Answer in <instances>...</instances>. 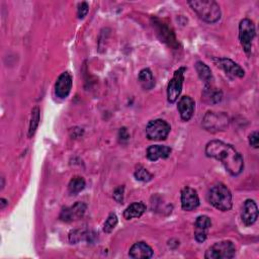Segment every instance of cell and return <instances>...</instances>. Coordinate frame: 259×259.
<instances>
[{
    "label": "cell",
    "instance_id": "16",
    "mask_svg": "<svg viewBox=\"0 0 259 259\" xmlns=\"http://www.w3.org/2000/svg\"><path fill=\"white\" fill-rule=\"evenodd\" d=\"M128 255L136 259H148L153 256V250L145 242H138L131 247Z\"/></svg>",
    "mask_w": 259,
    "mask_h": 259
},
{
    "label": "cell",
    "instance_id": "30",
    "mask_svg": "<svg viewBox=\"0 0 259 259\" xmlns=\"http://www.w3.org/2000/svg\"><path fill=\"white\" fill-rule=\"evenodd\" d=\"M6 204H8L7 200H6L5 198H1V199H0V208H1V209H3V208H4V206H5Z\"/></svg>",
    "mask_w": 259,
    "mask_h": 259
},
{
    "label": "cell",
    "instance_id": "9",
    "mask_svg": "<svg viewBox=\"0 0 259 259\" xmlns=\"http://www.w3.org/2000/svg\"><path fill=\"white\" fill-rule=\"evenodd\" d=\"M86 211V204L81 201H77L75 204L63 208L60 214V219L64 222H72L81 219Z\"/></svg>",
    "mask_w": 259,
    "mask_h": 259
},
{
    "label": "cell",
    "instance_id": "13",
    "mask_svg": "<svg viewBox=\"0 0 259 259\" xmlns=\"http://www.w3.org/2000/svg\"><path fill=\"white\" fill-rule=\"evenodd\" d=\"M217 61H218V66L221 67L227 75L231 77H238V78L244 77L245 71L231 59L220 58Z\"/></svg>",
    "mask_w": 259,
    "mask_h": 259
},
{
    "label": "cell",
    "instance_id": "19",
    "mask_svg": "<svg viewBox=\"0 0 259 259\" xmlns=\"http://www.w3.org/2000/svg\"><path fill=\"white\" fill-rule=\"evenodd\" d=\"M195 69H196V72L198 74V77L204 82L205 85H211L212 84L213 76H212L210 68L206 64L198 61V62L195 63Z\"/></svg>",
    "mask_w": 259,
    "mask_h": 259
},
{
    "label": "cell",
    "instance_id": "7",
    "mask_svg": "<svg viewBox=\"0 0 259 259\" xmlns=\"http://www.w3.org/2000/svg\"><path fill=\"white\" fill-rule=\"evenodd\" d=\"M170 125L163 119H154L148 122L146 126L147 138L154 141H162L167 138L170 133Z\"/></svg>",
    "mask_w": 259,
    "mask_h": 259
},
{
    "label": "cell",
    "instance_id": "14",
    "mask_svg": "<svg viewBox=\"0 0 259 259\" xmlns=\"http://www.w3.org/2000/svg\"><path fill=\"white\" fill-rule=\"evenodd\" d=\"M211 226V221L207 215H199L196 218L194 227V237L198 243H202L206 239V231Z\"/></svg>",
    "mask_w": 259,
    "mask_h": 259
},
{
    "label": "cell",
    "instance_id": "17",
    "mask_svg": "<svg viewBox=\"0 0 259 259\" xmlns=\"http://www.w3.org/2000/svg\"><path fill=\"white\" fill-rule=\"evenodd\" d=\"M171 148L168 146H161V145H152L147 149V157L151 161H157L158 159L162 158L165 159L170 156Z\"/></svg>",
    "mask_w": 259,
    "mask_h": 259
},
{
    "label": "cell",
    "instance_id": "3",
    "mask_svg": "<svg viewBox=\"0 0 259 259\" xmlns=\"http://www.w3.org/2000/svg\"><path fill=\"white\" fill-rule=\"evenodd\" d=\"M208 201L219 210L227 211L232 207V194L230 189L223 183L213 185L207 193Z\"/></svg>",
    "mask_w": 259,
    "mask_h": 259
},
{
    "label": "cell",
    "instance_id": "15",
    "mask_svg": "<svg viewBox=\"0 0 259 259\" xmlns=\"http://www.w3.org/2000/svg\"><path fill=\"white\" fill-rule=\"evenodd\" d=\"M194 107H195L194 100L189 96H182L179 99L178 105H177L180 116L185 121H188L192 117L194 112Z\"/></svg>",
    "mask_w": 259,
    "mask_h": 259
},
{
    "label": "cell",
    "instance_id": "1",
    "mask_svg": "<svg viewBox=\"0 0 259 259\" xmlns=\"http://www.w3.org/2000/svg\"><path fill=\"white\" fill-rule=\"evenodd\" d=\"M205 154L207 157L221 161L226 170L233 176H237L243 171V158L230 144L219 140L210 141L205 146Z\"/></svg>",
    "mask_w": 259,
    "mask_h": 259
},
{
    "label": "cell",
    "instance_id": "18",
    "mask_svg": "<svg viewBox=\"0 0 259 259\" xmlns=\"http://www.w3.org/2000/svg\"><path fill=\"white\" fill-rule=\"evenodd\" d=\"M223 94L222 91L211 85H205L203 93H202V99L204 102L209 103V104H214L218 103L222 100Z\"/></svg>",
    "mask_w": 259,
    "mask_h": 259
},
{
    "label": "cell",
    "instance_id": "26",
    "mask_svg": "<svg viewBox=\"0 0 259 259\" xmlns=\"http://www.w3.org/2000/svg\"><path fill=\"white\" fill-rule=\"evenodd\" d=\"M123 193H124V186L120 185L118 187H116L113 191V198L116 202L118 203H122L123 201Z\"/></svg>",
    "mask_w": 259,
    "mask_h": 259
},
{
    "label": "cell",
    "instance_id": "4",
    "mask_svg": "<svg viewBox=\"0 0 259 259\" xmlns=\"http://www.w3.org/2000/svg\"><path fill=\"white\" fill-rule=\"evenodd\" d=\"M236 254V248L232 241L225 240L214 243L204 254L206 259H230Z\"/></svg>",
    "mask_w": 259,
    "mask_h": 259
},
{
    "label": "cell",
    "instance_id": "5",
    "mask_svg": "<svg viewBox=\"0 0 259 259\" xmlns=\"http://www.w3.org/2000/svg\"><path fill=\"white\" fill-rule=\"evenodd\" d=\"M229 124V117L224 112L207 111L202 119L203 127L211 133L224 131Z\"/></svg>",
    "mask_w": 259,
    "mask_h": 259
},
{
    "label": "cell",
    "instance_id": "28",
    "mask_svg": "<svg viewBox=\"0 0 259 259\" xmlns=\"http://www.w3.org/2000/svg\"><path fill=\"white\" fill-rule=\"evenodd\" d=\"M249 144H250V146H252L255 149L258 148L259 139H258V132L257 131H254L253 133H251L249 135Z\"/></svg>",
    "mask_w": 259,
    "mask_h": 259
},
{
    "label": "cell",
    "instance_id": "21",
    "mask_svg": "<svg viewBox=\"0 0 259 259\" xmlns=\"http://www.w3.org/2000/svg\"><path fill=\"white\" fill-rule=\"evenodd\" d=\"M138 80L141 84V86L145 89V90H150L155 86V79L154 76L151 72L150 69L146 68L140 71L139 76H138Z\"/></svg>",
    "mask_w": 259,
    "mask_h": 259
},
{
    "label": "cell",
    "instance_id": "6",
    "mask_svg": "<svg viewBox=\"0 0 259 259\" xmlns=\"http://www.w3.org/2000/svg\"><path fill=\"white\" fill-rule=\"evenodd\" d=\"M255 34L256 30L253 21L248 18L242 19L239 24V39L246 54L251 53L252 40L255 37Z\"/></svg>",
    "mask_w": 259,
    "mask_h": 259
},
{
    "label": "cell",
    "instance_id": "8",
    "mask_svg": "<svg viewBox=\"0 0 259 259\" xmlns=\"http://www.w3.org/2000/svg\"><path fill=\"white\" fill-rule=\"evenodd\" d=\"M185 67H180L178 70L174 72V75L172 79L169 81L168 86H167V99L170 103L175 102L182 90V85H183V80H184V72H185Z\"/></svg>",
    "mask_w": 259,
    "mask_h": 259
},
{
    "label": "cell",
    "instance_id": "20",
    "mask_svg": "<svg viewBox=\"0 0 259 259\" xmlns=\"http://www.w3.org/2000/svg\"><path fill=\"white\" fill-rule=\"evenodd\" d=\"M146 211V205L143 202H134L130 204L123 211L125 220H132L134 218H140Z\"/></svg>",
    "mask_w": 259,
    "mask_h": 259
},
{
    "label": "cell",
    "instance_id": "2",
    "mask_svg": "<svg viewBox=\"0 0 259 259\" xmlns=\"http://www.w3.org/2000/svg\"><path fill=\"white\" fill-rule=\"evenodd\" d=\"M193 11L205 22L214 23L221 18V9L219 4L212 0H191L188 1Z\"/></svg>",
    "mask_w": 259,
    "mask_h": 259
},
{
    "label": "cell",
    "instance_id": "10",
    "mask_svg": "<svg viewBox=\"0 0 259 259\" xmlns=\"http://www.w3.org/2000/svg\"><path fill=\"white\" fill-rule=\"evenodd\" d=\"M199 205V198L196 190L191 187H184L181 191V206L184 210H193Z\"/></svg>",
    "mask_w": 259,
    "mask_h": 259
},
{
    "label": "cell",
    "instance_id": "22",
    "mask_svg": "<svg viewBox=\"0 0 259 259\" xmlns=\"http://www.w3.org/2000/svg\"><path fill=\"white\" fill-rule=\"evenodd\" d=\"M85 187V180L81 176H74L68 185L69 193L72 195L78 194L80 191H82Z\"/></svg>",
    "mask_w": 259,
    "mask_h": 259
},
{
    "label": "cell",
    "instance_id": "25",
    "mask_svg": "<svg viewBox=\"0 0 259 259\" xmlns=\"http://www.w3.org/2000/svg\"><path fill=\"white\" fill-rule=\"evenodd\" d=\"M135 177L137 180L142 181V182H148L152 179V174L145 168L143 167H139L136 171H135Z\"/></svg>",
    "mask_w": 259,
    "mask_h": 259
},
{
    "label": "cell",
    "instance_id": "24",
    "mask_svg": "<svg viewBox=\"0 0 259 259\" xmlns=\"http://www.w3.org/2000/svg\"><path fill=\"white\" fill-rule=\"evenodd\" d=\"M117 215L114 213V212H111L109 213V215L107 217L106 221L104 222V225H103V231L105 233H110L114 228L115 226L117 225Z\"/></svg>",
    "mask_w": 259,
    "mask_h": 259
},
{
    "label": "cell",
    "instance_id": "27",
    "mask_svg": "<svg viewBox=\"0 0 259 259\" xmlns=\"http://www.w3.org/2000/svg\"><path fill=\"white\" fill-rule=\"evenodd\" d=\"M88 10H89V6L86 2H82L79 4L78 6V11H77V15H78V18L82 19L86 16V14L88 13Z\"/></svg>",
    "mask_w": 259,
    "mask_h": 259
},
{
    "label": "cell",
    "instance_id": "29",
    "mask_svg": "<svg viewBox=\"0 0 259 259\" xmlns=\"http://www.w3.org/2000/svg\"><path fill=\"white\" fill-rule=\"evenodd\" d=\"M118 137H119V140H120L121 143L126 142L130 139V135H128V133H127L125 127H122V128L119 130V136Z\"/></svg>",
    "mask_w": 259,
    "mask_h": 259
},
{
    "label": "cell",
    "instance_id": "12",
    "mask_svg": "<svg viewBox=\"0 0 259 259\" xmlns=\"http://www.w3.org/2000/svg\"><path fill=\"white\" fill-rule=\"evenodd\" d=\"M241 218L246 226L253 225L258 218V207L254 200L247 199L242 207Z\"/></svg>",
    "mask_w": 259,
    "mask_h": 259
},
{
    "label": "cell",
    "instance_id": "11",
    "mask_svg": "<svg viewBox=\"0 0 259 259\" xmlns=\"http://www.w3.org/2000/svg\"><path fill=\"white\" fill-rule=\"evenodd\" d=\"M72 88V76L68 72L62 73L55 84V93L59 98H66Z\"/></svg>",
    "mask_w": 259,
    "mask_h": 259
},
{
    "label": "cell",
    "instance_id": "23",
    "mask_svg": "<svg viewBox=\"0 0 259 259\" xmlns=\"http://www.w3.org/2000/svg\"><path fill=\"white\" fill-rule=\"evenodd\" d=\"M39 117H40V111L38 106H34L31 110V117H30V122H29V127H28V137L31 138L37 126H38V122H39Z\"/></svg>",
    "mask_w": 259,
    "mask_h": 259
}]
</instances>
